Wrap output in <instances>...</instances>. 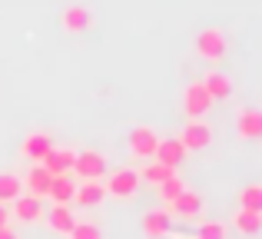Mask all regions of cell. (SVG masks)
<instances>
[{
    "instance_id": "9c48e42d",
    "label": "cell",
    "mask_w": 262,
    "mask_h": 239,
    "mask_svg": "<svg viewBox=\"0 0 262 239\" xmlns=\"http://www.w3.org/2000/svg\"><path fill=\"white\" fill-rule=\"evenodd\" d=\"M179 143H183L186 149H206L212 143V129L206 120H189L183 129V136H179Z\"/></svg>"
},
{
    "instance_id": "52a82bcc",
    "label": "cell",
    "mask_w": 262,
    "mask_h": 239,
    "mask_svg": "<svg viewBox=\"0 0 262 239\" xmlns=\"http://www.w3.org/2000/svg\"><path fill=\"white\" fill-rule=\"evenodd\" d=\"M156 146H160V136H156L149 126H136L133 133H129V153L140 156V160H153Z\"/></svg>"
},
{
    "instance_id": "4fadbf2b",
    "label": "cell",
    "mask_w": 262,
    "mask_h": 239,
    "mask_svg": "<svg viewBox=\"0 0 262 239\" xmlns=\"http://www.w3.org/2000/svg\"><path fill=\"white\" fill-rule=\"evenodd\" d=\"M50 180H53V176L47 173L40 163H33V169L27 173L24 186H27V193H30V196H37V200H47V193H50Z\"/></svg>"
},
{
    "instance_id": "8fae6325",
    "label": "cell",
    "mask_w": 262,
    "mask_h": 239,
    "mask_svg": "<svg viewBox=\"0 0 262 239\" xmlns=\"http://www.w3.org/2000/svg\"><path fill=\"white\" fill-rule=\"evenodd\" d=\"M169 213H176L179 220H196L203 213V196L192 193V189H183L173 203H169Z\"/></svg>"
},
{
    "instance_id": "277c9868",
    "label": "cell",
    "mask_w": 262,
    "mask_h": 239,
    "mask_svg": "<svg viewBox=\"0 0 262 239\" xmlns=\"http://www.w3.org/2000/svg\"><path fill=\"white\" fill-rule=\"evenodd\" d=\"M196 50H199V57L219 63V60L226 57V37H223V30H216V27H206V30L196 37Z\"/></svg>"
},
{
    "instance_id": "5bb4252c",
    "label": "cell",
    "mask_w": 262,
    "mask_h": 239,
    "mask_svg": "<svg viewBox=\"0 0 262 239\" xmlns=\"http://www.w3.org/2000/svg\"><path fill=\"white\" fill-rule=\"evenodd\" d=\"M186 153H189V149H186L179 140H160V146H156V156H153V160H160V163H166V166L176 169L179 163L186 160Z\"/></svg>"
},
{
    "instance_id": "484cf974",
    "label": "cell",
    "mask_w": 262,
    "mask_h": 239,
    "mask_svg": "<svg viewBox=\"0 0 262 239\" xmlns=\"http://www.w3.org/2000/svg\"><path fill=\"white\" fill-rule=\"evenodd\" d=\"M70 239H103V233H100V226L96 223H73V229H70Z\"/></svg>"
},
{
    "instance_id": "9a60e30c",
    "label": "cell",
    "mask_w": 262,
    "mask_h": 239,
    "mask_svg": "<svg viewBox=\"0 0 262 239\" xmlns=\"http://www.w3.org/2000/svg\"><path fill=\"white\" fill-rule=\"evenodd\" d=\"M53 143H50V133H30L24 140V146H20V153H24V160H30V163H40L43 160V153L50 149Z\"/></svg>"
},
{
    "instance_id": "8992f818",
    "label": "cell",
    "mask_w": 262,
    "mask_h": 239,
    "mask_svg": "<svg viewBox=\"0 0 262 239\" xmlns=\"http://www.w3.org/2000/svg\"><path fill=\"white\" fill-rule=\"evenodd\" d=\"M10 216L20 223H40L43 220V200H37V196L30 193H20L17 200L10 203Z\"/></svg>"
},
{
    "instance_id": "44dd1931",
    "label": "cell",
    "mask_w": 262,
    "mask_h": 239,
    "mask_svg": "<svg viewBox=\"0 0 262 239\" xmlns=\"http://www.w3.org/2000/svg\"><path fill=\"white\" fill-rule=\"evenodd\" d=\"M24 193V183H20V176L17 173H0V203H13L17 196Z\"/></svg>"
},
{
    "instance_id": "d4e9b609",
    "label": "cell",
    "mask_w": 262,
    "mask_h": 239,
    "mask_svg": "<svg viewBox=\"0 0 262 239\" xmlns=\"http://www.w3.org/2000/svg\"><path fill=\"white\" fill-rule=\"evenodd\" d=\"M156 189H160V200H163V203H166V206H169V203H173L176 196H179V193H183V189H186V183H183V180H179V176L173 173V176H169V180H163V183H160V186H156Z\"/></svg>"
},
{
    "instance_id": "4316f807",
    "label": "cell",
    "mask_w": 262,
    "mask_h": 239,
    "mask_svg": "<svg viewBox=\"0 0 262 239\" xmlns=\"http://www.w3.org/2000/svg\"><path fill=\"white\" fill-rule=\"evenodd\" d=\"M4 226H10V209L0 203V229H4Z\"/></svg>"
},
{
    "instance_id": "6da1fadb",
    "label": "cell",
    "mask_w": 262,
    "mask_h": 239,
    "mask_svg": "<svg viewBox=\"0 0 262 239\" xmlns=\"http://www.w3.org/2000/svg\"><path fill=\"white\" fill-rule=\"evenodd\" d=\"M140 173L136 169H113V173L106 176V183H103V189H106V196H113V200H129V196H136V189H140Z\"/></svg>"
},
{
    "instance_id": "603a6c76",
    "label": "cell",
    "mask_w": 262,
    "mask_h": 239,
    "mask_svg": "<svg viewBox=\"0 0 262 239\" xmlns=\"http://www.w3.org/2000/svg\"><path fill=\"white\" fill-rule=\"evenodd\" d=\"M239 209H256L262 213V183H249L239 189Z\"/></svg>"
},
{
    "instance_id": "7a4b0ae2",
    "label": "cell",
    "mask_w": 262,
    "mask_h": 239,
    "mask_svg": "<svg viewBox=\"0 0 262 239\" xmlns=\"http://www.w3.org/2000/svg\"><path fill=\"white\" fill-rule=\"evenodd\" d=\"M73 173L80 180H103L106 176V156L96 153V149H83V153L73 156Z\"/></svg>"
},
{
    "instance_id": "ba28073f",
    "label": "cell",
    "mask_w": 262,
    "mask_h": 239,
    "mask_svg": "<svg viewBox=\"0 0 262 239\" xmlns=\"http://www.w3.org/2000/svg\"><path fill=\"white\" fill-rule=\"evenodd\" d=\"M73 149H63V146H50L40 160V166L47 169L50 176H63V173H73Z\"/></svg>"
},
{
    "instance_id": "5b68a950",
    "label": "cell",
    "mask_w": 262,
    "mask_h": 239,
    "mask_svg": "<svg viewBox=\"0 0 262 239\" xmlns=\"http://www.w3.org/2000/svg\"><path fill=\"white\" fill-rule=\"evenodd\" d=\"M173 229V213L169 209H146L143 213V236L146 239H166Z\"/></svg>"
},
{
    "instance_id": "7c38bea8",
    "label": "cell",
    "mask_w": 262,
    "mask_h": 239,
    "mask_svg": "<svg viewBox=\"0 0 262 239\" xmlns=\"http://www.w3.org/2000/svg\"><path fill=\"white\" fill-rule=\"evenodd\" d=\"M106 200V189H103V180H80L77 193H73V203L77 206H100Z\"/></svg>"
},
{
    "instance_id": "83f0119b",
    "label": "cell",
    "mask_w": 262,
    "mask_h": 239,
    "mask_svg": "<svg viewBox=\"0 0 262 239\" xmlns=\"http://www.w3.org/2000/svg\"><path fill=\"white\" fill-rule=\"evenodd\" d=\"M0 239H20L17 233H13V229L10 226H4V229H0Z\"/></svg>"
},
{
    "instance_id": "ac0fdd59",
    "label": "cell",
    "mask_w": 262,
    "mask_h": 239,
    "mask_svg": "<svg viewBox=\"0 0 262 239\" xmlns=\"http://www.w3.org/2000/svg\"><path fill=\"white\" fill-rule=\"evenodd\" d=\"M73 193H77V183H73L70 173H63V176H53V180H50V193H47V200L73 203Z\"/></svg>"
},
{
    "instance_id": "e0dca14e",
    "label": "cell",
    "mask_w": 262,
    "mask_h": 239,
    "mask_svg": "<svg viewBox=\"0 0 262 239\" xmlns=\"http://www.w3.org/2000/svg\"><path fill=\"white\" fill-rule=\"evenodd\" d=\"M199 83L206 86V93H209L212 100H226L232 93V80L226 77V73H219V70H212V73H206Z\"/></svg>"
},
{
    "instance_id": "ffe728a7",
    "label": "cell",
    "mask_w": 262,
    "mask_h": 239,
    "mask_svg": "<svg viewBox=\"0 0 262 239\" xmlns=\"http://www.w3.org/2000/svg\"><path fill=\"white\" fill-rule=\"evenodd\" d=\"M239 136L243 140H259L262 136V110H243L239 113Z\"/></svg>"
},
{
    "instance_id": "7402d4cb",
    "label": "cell",
    "mask_w": 262,
    "mask_h": 239,
    "mask_svg": "<svg viewBox=\"0 0 262 239\" xmlns=\"http://www.w3.org/2000/svg\"><path fill=\"white\" fill-rule=\"evenodd\" d=\"M176 169L173 166H166V163H160V160H149L146 166H143V173H140V180H146V183H153V186H160L163 180H169Z\"/></svg>"
},
{
    "instance_id": "cb8c5ba5",
    "label": "cell",
    "mask_w": 262,
    "mask_h": 239,
    "mask_svg": "<svg viewBox=\"0 0 262 239\" xmlns=\"http://www.w3.org/2000/svg\"><path fill=\"white\" fill-rule=\"evenodd\" d=\"M196 239H229V226L219 220H206V223H199Z\"/></svg>"
},
{
    "instance_id": "d6986e66",
    "label": "cell",
    "mask_w": 262,
    "mask_h": 239,
    "mask_svg": "<svg viewBox=\"0 0 262 239\" xmlns=\"http://www.w3.org/2000/svg\"><path fill=\"white\" fill-rule=\"evenodd\" d=\"M63 27L70 33H83L93 27V13L86 10V7H67L63 10Z\"/></svg>"
},
{
    "instance_id": "2e32d148",
    "label": "cell",
    "mask_w": 262,
    "mask_h": 239,
    "mask_svg": "<svg viewBox=\"0 0 262 239\" xmlns=\"http://www.w3.org/2000/svg\"><path fill=\"white\" fill-rule=\"evenodd\" d=\"M232 229L243 233V236H259L262 233V213H256V209H239L232 216Z\"/></svg>"
},
{
    "instance_id": "3957f363",
    "label": "cell",
    "mask_w": 262,
    "mask_h": 239,
    "mask_svg": "<svg viewBox=\"0 0 262 239\" xmlns=\"http://www.w3.org/2000/svg\"><path fill=\"white\" fill-rule=\"evenodd\" d=\"M212 103H216V100L206 93V86L199 83V80L186 86V93H183V110L189 113V120H203L206 113H209V106H212Z\"/></svg>"
},
{
    "instance_id": "30bf717a",
    "label": "cell",
    "mask_w": 262,
    "mask_h": 239,
    "mask_svg": "<svg viewBox=\"0 0 262 239\" xmlns=\"http://www.w3.org/2000/svg\"><path fill=\"white\" fill-rule=\"evenodd\" d=\"M73 223H77V216H73L70 203H53V206L47 209V226H50L53 233H60V236H70Z\"/></svg>"
}]
</instances>
